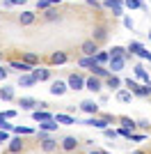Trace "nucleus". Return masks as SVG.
<instances>
[{"label":"nucleus","instance_id":"nucleus-47","mask_svg":"<svg viewBox=\"0 0 151 154\" xmlns=\"http://www.w3.org/2000/svg\"><path fill=\"white\" fill-rule=\"evenodd\" d=\"M2 115H5L7 120H12V117H16V110H7V113H2Z\"/></svg>","mask_w":151,"mask_h":154},{"label":"nucleus","instance_id":"nucleus-17","mask_svg":"<svg viewBox=\"0 0 151 154\" xmlns=\"http://www.w3.org/2000/svg\"><path fill=\"white\" fill-rule=\"evenodd\" d=\"M131 92H133V97H151V85H147V83L140 85V83H138Z\"/></svg>","mask_w":151,"mask_h":154},{"label":"nucleus","instance_id":"nucleus-18","mask_svg":"<svg viewBox=\"0 0 151 154\" xmlns=\"http://www.w3.org/2000/svg\"><path fill=\"white\" fill-rule=\"evenodd\" d=\"M62 16H60V12L55 9V5H50L44 9V21H60Z\"/></svg>","mask_w":151,"mask_h":154},{"label":"nucleus","instance_id":"nucleus-28","mask_svg":"<svg viewBox=\"0 0 151 154\" xmlns=\"http://www.w3.org/2000/svg\"><path fill=\"white\" fill-rule=\"evenodd\" d=\"M121 2H124V7H128V9H147V5L142 0H121Z\"/></svg>","mask_w":151,"mask_h":154},{"label":"nucleus","instance_id":"nucleus-1","mask_svg":"<svg viewBox=\"0 0 151 154\" xmlns=\"http://www.w3.org/2000/svg\"><path fill=\"white\" fill-rule=\"evenodd\" d=\"M67 88L69 90H85V76H80V74H71L69 81H67Z\"/></svg>","mask_w":151,"mask_h":154},{"label":"nucleus","instance_id":"nucleus-7","mask_svg":"<svg viewBox=\"0 0 151 154\" xmlns=\"http://www.w3.org/2000/svg\"><path fill=\"white\" fill-rule=\"evenodd\" d=\"M9 145H7V152L9 154H19V152H23V140H21V136H16V138H9Z\"/></svg>","mask_w":151,"mask_h":154},{"label":"nucleus","instance_id":"nucleus-46","mask_svg":"<svg viewBox=\"0 0 151 154\" xmlns=\"http://www.w3.org/2000/svg\"><path fill=\"white\" fill-rule=\"evenodd\" d=\"M87 2L94 7V9H103V5H101V2H96V0H87Z\"/></svg>","mask_w":151,"mask_h":154},{"label":"nucleus","instance_id":"nucleus-41","mask_svg":"<svg viewBox=\"0 0 151 154\" xmlns=\"http://www.w3.org/2000/svg\"><path fill=\"white\" fill-rule=\"evenodd\" d=\"M2 5H5V7H12V5H25V0H5Z\"/></svg>","mask_w":151,"mask_h":154},{"label":"nucleus","instance_id":"nucleus-43","mask_svg":"<svg viewBox=\"0 0 151 154\" xmlns=\"http://www.w3.org/2000/svg\"><path fill=\"white\" fill-rule=\"evenodd\" d=\"M9 140V131H2V129H0V143H7Z\"/></svg>","mask_w":151,"mask_h":154},{"label":"nucleus","instance_id":"nucleus-33","mask_svg":"<svg viewBox=\"0 0 151 154\" xmlns=\"http://www.w3.org/2000/svg\"><path fill=\"white\" fill-rule=\"evenodd\" d=\"M23 62H28V64H32V67H34V64H39V55L25 51V53H23Z\"/></svg>","mask_w":151,"mask_h":154},{"label":"nucleus","instance_id":"nucleus-19","mask_svg":"<svg viewBox=\"0 0 151 154\" xmlns=\"http://www.w3.org/2000/svg\"><path fill=\"white\" fill-rule=\"evenodd\" d=\"M9 67H12V69H16V71H21V74H25V71H32V64L23 62V60H12V62H9Z\"/></svg>","mask_w":151,"mask_h":154},{"label":"nucleus","instance_id":"nucleus-49","mask_svg":"<svg viewBox=\"0 0 151 154\" xmlns=\"http://www.w3.org/2000/svg\"><path fill=\"white\" fill-rule=\"evenodd\" d=\"M89 154H103V152H101V149H92Z\"/></svg>","mask_w":151,"mask_h":154},{"label":"nucleus","instance_id":"nucleus-3","mask_svg":"<svg viewBox=\"0 0 151 154\" xmlns=\"http://www.w3.org/2000/svg\"><path fill=\"white\" fill-rule=\"evenodd\" d=\"M85 90H89V92H101L103 90V81L101 78H96V76H89V78H85Z\"/></svg>","mask_w":151,"mask_h":154},{"label":"nucleus","instance_id":"nucleus-52","mask_svg":"<svg viewBox=\"0 0 151 154\" xmlns=\"http://www.w3.org/2000/svg\"><path fill=\"white\" fill-rule=\"evenodd\" d=\"M149 39H151V32H149Z\"/></svg>","mask_w":151,"mask_h":154},{"label":"nucleus","instance_id":"nucleus-13","mask_svg":"<svg viewBox=\"0 0 151 154\" xmlns=\"http://www.w3.org/2000/svg\"><path fill=\"white\" fill-rule=\"evenodd\" d=\"M32 76H34V81H48L50 78V69H44V67H39V69H34V67H32V71H30Z\"/></svg>","mask_w":151,"mask_h":154},{"label":"nucleus","instance_id":"nucleus-14","mask_svg":"<svg viewBox=\"0 0 151 154\" xmlns=\"http://www.w3.org/2000/svg\"><path fill=\"white\" fill-rule=\"evenodd\" d=\"M85 124H87V127H96V129H101V131H103V129H105L110 122H108L105 117H94V115H92V117H89V120H87Z\"/></svg>","mask_w":151,"mask_h":154},{"label":"nucleus","instance_id":"nucleus-31","mask_svg":"<svg viewBox=\"0 0 151 154\" xmlns=\"http://www.w3.org/2000/svg\"><path fill=\"white\" fill-rule=\"evenodd\" d=\"M0 99H2V101H12L14 99V88H0Z\"/></svg>","mask_w":151,"mask_h":154},{"label":"nucleus","instance_id":"nucleus-37","mask_svg":"<svg viewBox=\"0 0 151 154\" xmlns=\"http://www.w3.org/2000/svg\"><path fill=\"white\" fill-rule=\"evenodd\" d=\"M103 136H105V138H110V140H117V138H119V134H117L114 129H110V127L103 129Z\"/></svg>","mask_w":151,"mask_h":154},{"label":"nucleus","instance_id":"nucleus-15","mask_svg":"<svg viewBox=\"0 0 151 154\" xmlns=\"http://www.w3.org/2000/svg\"><path fill=\"white\" fill-rule=\"evenodd\" d=\"M103 81H105V85L110 90H119L121 88V78L117 76V74H108V78H103Z\"/></svg>","mask_w":151,"mask_h":154},{"label":"nucleus","instance_id":"nucleus-45","mask_svg":"<svg viewBox=\"0 0 151 154\" xmlns=\"http://www.w3.org/2000/svg\"><path fill=\"white\" fill-rule=\"evenodd\" d=\"M37 138H39V140H44V138H48V131H41V129H39V131H37Z\"/></svg>","mask_w":151,"mask_h":154},{"label":"nucleus","instance_id":"nucleus-27","mask_svg":"<svg viewBox=\"0 0 151 154\" xmlns=\"http://www.w3.org/2000/svg\"><path fill=\"white\" fill-rule=\"evenodd\" d=\"M114 97H117V101H121V103H128V101L133 99V92H131V90H121V88H119Z\"/></svg>","mask_w":151,"mask_h":154},{"label":"nucleus","instance_id":"nucleus-11","mask_svg":"<svg viewBox=\"0 0 151 154\" xmlns=\"http://www.w3.org/2000/svg\"><path fill=\"white\" fill-rule=\"evenodd\" d=\"M19 106H21V110H34L37 108V99H32V97H21Z\"/></svg>","mask_w":151,"mask_h":154},{"label":"nucleus","instance_id":"nucleus-24","mask_svg":"<svg viewBox=\"0 0 151 154\" xmlns=\"http://www.w3.org/2000/svg\"><path fill=\"white\" fill-rule=\"evenodd\" d=\"M67 60H69V55H67L64 51H55L53 55H50V62L53 64H64Z\"/></svg>","mask_w":151,"mask_h":154},{"label":"nucleus","instance_id":"nucleus-44","mask_svg":"<svg viewBox=\"0 0 151 154\" xmlns=\"http://www.w3.org/2000/svg\"><path fill=\"white\" fill-rule=\"evenodd\" d=\"M7 74H9V69H5V67L0 64V81H5V78H7Z\"/></svg>","mask_w":151,"mask_h":154},{"label":"nucleus","instance_id":"nucleus-48","mask_svg":"<svg viewBox=\"0 0 151 154\" xmlns=\"http://www.w3.org/2000/svg\"><path fill=\"white\" fill-rule=\"evenodd\" d=\"M37 108H41V110H48V103H46V101H37Z\"/></svg>","mask_w":151,"mask_h":154},{"label":"nucleus","instance_id":"nucleus-16","mask_svg":"<svg viewBox=\"0 0 151 154\" xmlns=\"http://www.w3.org/2000/svg\"><path fill=\"white\" fill-rule=\"evenodd\" d=\"M133 71H135V76L142 81V83H147V85H151V78H149V74H147V69L142 67V64H135L133 67Z\"/></svg>","mask_w":151,"mask_h":154},{"label":"nucleus","instance_id":"nucleus-38","mask_svg":"<svg viewBox=\"0 0 151 154\" xmlns=\"http://www.w3.org/2000/svg\"><path fill=\"white\" fill-rule=\"evenodd\" d=\"M12 127H14V124H9V122H7V117L0 113V129H2V131H12Z\"/></svg>","mask_w":151,"mask_h":154},{"label":"nucleus","instance_id":"nucleus-39","mask_svg":"<svg viewBox=\"0 0 151 154\" xmlns=\"http://www.w3.org/2000/svg\"><path fill=\"white\" fill-rule=\"evenodd\" d=\"M147 138V134H135V131H133L131 136H128V140H135V143H140V140H144Z\"/></svg>","mask_w":151,"mask_h":154},{"label":"nucleus","instance_id":"nucleus-29","mask_svg":"<svg viewBox=\"0 0 151 154\" xmlns=\"http://www.w3.org/2000/svg\"><path fill=\"white\" fill-rule=\"evenodd\" d=\"M78 64H80V67H85V69H92V67L96 64V60H94V55H82V58L78 60Z\"/></svg>","mask_w":151,"mask_h":154},{"label":"nucleus","instance_id":"nucleus-25","mask_svg":"<svg viewBox=\"0 0 151 154\" xmlns=\"http://www.w3.org/2000/svg\"><path fill=\"white\" fill-rule=\"evenodd\" d=\"M53 117H55L57 124H76V120L69 115V113H57V115H53Z\"/></svg>","mask_w":151,"mask_h":154},{"label":"nucleus","instance_id":"nucleus-22","mask_svg":"<svg viewBox=\"0 0 151 154\" xmlns=\"http://www.w3.org/2000/svg\"><path fill=\"white\" fill-rule=\"evenodd\" d=\"M57 127H60V124L55 122V117H48L44 122H39V129H41V131H57Z\"/></svg>","mask_w":151,"mask_h":154},{"label":"nucleus","instance_id":"nucleus-6","mask_svg":"<svg viewBox=\"0 0 151 154\" xmlns=\"http://www.w3.org/2000/svg\"><path fill=\"white\" fill-rule=\"evenodd\" d=\"M80 110L87 113V115H96L99 113V103L94 99H85V101H80Z\"/></svg>","mask_w":151,"mask_h":154},{"label":"nucleus","instance_id":"nucleus-12","mask_svg":"<svg viewBox=\"0 0 151 154\" xmlns=\"http://www.w3.org/2000/svg\"><path fill=\"white\" fill-rule=\"evenodd\" d=\"M60 147H62L64 152H73V149L78 147V140H76L73 136H67V138H62V143H60Z\"/></svg>","mask_w":151,"mask_h":154},{"label":"nucleus","instance_id":"nucleus-50","mask_svg":"<svg viewBox=\"0 0 151 154\" xmlns=\"http://www.w3.org/2000/svg\"><path fill=\"white\" fill-rule=\"evenodd\" d=\"M133 154H144V152H142V149H135V152H133Z\"/></svg>","mask_w":151,"mask_h":154},{"label":"nucleus","instance_id":"nucleus-8","mask_svg":"<svg viewBox=\"0 0 151 154\" xmlns=\"http://www.w3.org/2000/svg\"><path fill=\"white\" fill-rule=\"evenodd\" d=\"M92 39H94L96 44H103V42L108 39V28L105 26H96L94 32H92Z\"/></svg>","mask_w":151,"mask_h":154},{"label":"nucleus","instance_id":"nucleus-51","mask_svg":"<svg viewBox=\"0 0 151 154\" xmlns=\"http://www.w3.org/2000/svg\"><path fill=\"white\" fill-rule=\"evenodd\" d=\"M0 60H2V53H0Z\"/></svg>","mask_w":151,"mask_h":154},{"label":"nucleus","instance_id":"nucleus-10","mask_svg":"<svg viewBox=\"0 0 151 154\" xmlns=\"http://www.w3.org/2000/svg\"><path fill=\"white\" fill-rule=\"evenodd\" d=\"M67 90H69V88H67L64 81H53V83H50V94L53 97H62Z\"/></svg>","mask_w":151,"mask_h":154},{"label":"nucleus","instance_id":"nucleus-21","mask_svg":"<svg viewBox=\"0 0 151 154\" xmlns=\"http://www.w3.org/2000/svg\"><path fill=\"white\" fill-rule=\"evenodd\" d=\"M19 85L21 88H32V85H37V81H34L32 74H21L19 76Z\"/></svg>","mask_w":151,"mask_h":154},{"label":"nucleus","instance_id":"nucleus-26","mask_svg":"<svg viewBox=\"0 0 151 154\" xmlns=\"http://www.w3.org/2000/svg\"><path fill=\"white\" fill-rule=\"evenodd\" d=\"M41 149H44V152H53V149H57V140L55 138H44V140H41Z\"/></svg>","mask_w":151,"mask_h":154},{"label":"nucleus","instance_id":"nucleus-23","mask_svg":"<svg viewBox=\"0 0 151 154\" xmlns=\"http://www.w3.org/2000/svg\"><path fill=\"white\" fill-rule=\"evenodd\" d=\"M92 74H94L96 78H101V81H103V78H108L110 69H108V67H103V64H94V67H92Z\"/></svg>","mask_w":151,"mask_h":154},{"label":"nucleus","instance_id":"nucleus-42","mask_svg":"<svg viewBox=\"0 0 151 154\" xmlns=\"http://www.w3.org/2000/svg\"><path fill=\"white\" fill-rule=\"evenodd\" d=\"M124 26L128 28V30H133V28H135V23H133V19H131V16H124Z\"/></svg>","mask_w":151,"mask_h":154},{"label":"nucleus","instance_id":"nucleus-2","mask_svg":"<svg viewBox=\"0 0 151 154\" xmlns=\"http://www.w3.org/2000/svg\"><path fill=\"white\" fill-rule=\"evenodd\" d=\"M105 9H112V16H124V2L121 0H103Z\"/></svg>","mask_w":151,"mask_h":154},{"label":"nucleus","instance_id":"nucleus-20","mask_svg":"<svg viewBox=\"0 0 151 154\" xmlns=\"http://www.w3.org/2000/svg\"><path fill=\"white\" fill-rule=\"evenodd\" d=\"M48 117H53L50 110H41V108L32 110V120H34V122H44V120H48Z\"/></svg>","mask_w":151,"mask_h":154},{"label":"nucleus","instance_id":"nucleus-36","mask_svg":"<svg viewBox=\"0 0 151 154\" xmlns=\"http://www.w3.org/2000/svg\"><path fill=\"white\" fill-rule=\"evenodd\" d=\"M12 131L16 136H28V134H34V129H30V127H12Z\"/></svg>","mask_w":151,"mask_h":154},{"label":"nucleus","instance_id":"nucleus-4","mask_svg":"<svg viewBox=\"0 0 151 154\" xmlns=\"http://www.w3.org/2000/svg\"><path fill=\"white\" fill-rule=\"evenodd\" d=\"M126 64V55H119V58H110L108 60V69H110V74H117V71L124 69Z\"/></svg>","mask_w":151,"mask_h":154},{"label":"nucleus","instance_id":"nucleus-5","mask_svg":"<svg viewBox=\"0 0 151 154\" xmlns=\"http://www.w3.org/2000/svg\"><path fill=\"white\" fill-rule=\"evenodd\" d=\"M96 51H99V44H96L94 39H85L80 44V53L82 55H96Z\"/></svg>","mask_w":151,"mask_h":154},{"label":"nucleus","instance_id":"nucleus-40","mask_svg":"<svg viewBox=\"0 0 151 154\" xmlns=\"http://www.w3.org/2000/svg\"><path fill=\"white\" fill-rule=\"evenodd\" d=\"M138 58H142V60H149V62H151V53L147 51V48H142V51L138 53Z\"/></svg>","mask_w":151,"mask_h":154},{"label":"nucleus","instance_id":"nucleus-32","mask_svg":"<svg viewBox=\"0 0 151 154\" xmlns=\"http://www.w3.org/2000/svg\"><path fill=\"white\" fill-rule=\"evenodd\" d=\"M94 60H96V64H105L108 60H110V53H108V51H96Z\"/></svg>","mask_w":151,"mask_h":154},{"label":"nucleus","instance_id":"nucleus-34","mask_svg":"<svg viewBox=\"0 0 151 154\" xmlns=\"http://www.w3.org/2000/svg\"><path fill=\"white\" fill-rule=\"evenodd\" d=\"M142 48H144V46L140 44V42H131V44L126 46V51H131V55H138V53L142 51Z\"/></svg>","mask_w":151,"mask_h":154},{"label":"nucleus","instance_id":"nucleus-35","mask_svg":"<svg viewBox=\"0 0 151 154\" xmlns=\"http://www.w3.org/2000/svg\"><path fill=\"white\" fill-rule=\"evenodd\" d=\"M108 53H110V58H119V55H126L128 51H126L124 46H112V48H110Z\"/></svg>","mask_w":151,"mask_h":154},{"label":"nucleus","instance_id":"nucleus-9","mask_svg":"<svg viewBox=\"0 0 151 154\" xmlns=\"http://www.w3.org/2000/svg\"><path fill=\"white\" fill-rule=\"evenodd\" d=\"M34 21H37V14L30 12V9H25V12L19 14V23H21V26H32Z\"/></svg>","mask_w":151,"mask_h":154},{"label":"nucleus","instance_id":"nucleus-30","mask_svg":"<svg viewBox=\"0 0 151 154\" xmlns=\"http://www.w3.org/2000/svg\"><path fill=\"white\" fill-rule=\"evenodd\" d=\"M119 122H121V127L124 129H128V131H135V129H138V122H135V120H131V117H119Z\"/></svg>","mask_w":151,"mask_h":154}]
</instances>
